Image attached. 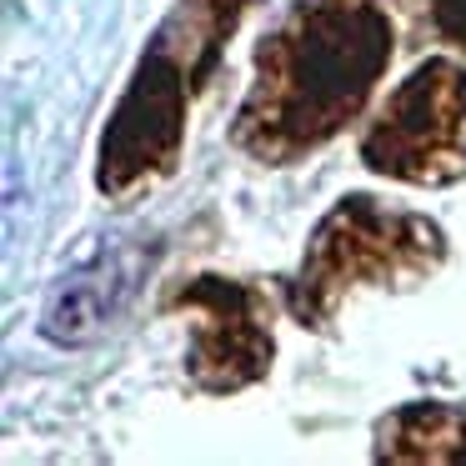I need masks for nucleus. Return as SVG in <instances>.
Returning <instances> with one entry per match:
<instances>
[{"label": "nucleus", "mask_w": 466, "mask_h": 466, "mask_svg": "<svg viewBox=\"0 0 466 466\" xmlns=\"http://www.w3.org/2000/svg\"><path fill=\"white\" fill-rule=\"evenodd\" d=\"M136 286V256L126 251H96L91 261H81L76 271H66L56 281L51 301L41 311V331L61 346H81L91 336H101L111 326V316L121 311V301Z\"/></svg>", "instance_id": "obj_1"}, {"label": "nucleus", "mask_w": 466, "mask_h": 466, "mask_svg": "<svg viewBox=\"0 0 466 466\" xmlns=\"http://www.w3.org/2000/svg\"><path fill=\"white\" fill-rule=\"evenodd\" d=\"M421 86H426V111H446V116H461V86H456V76L446 71V66H431V71H421ZM426 121V116H421ZM376 136H391V151H421V126H406V121H386ZM456 141H461V121H441L426 131V151L441 156V151H456Z\"/></svg>", "instance_id": "obj_2"}]
</instances>
